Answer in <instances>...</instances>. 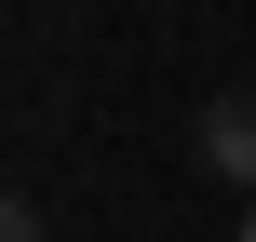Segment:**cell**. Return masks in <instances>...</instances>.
<instances>
[{
	"label": "cell",
	"mask_w": 256,
	"mask_h": 242,
	"mask_svg": "<svg viewBox=\"0 0 256 242\" xmlns=\"http://www.w3.org/2000/svg\"><path fill=\"white\" fill-rule=\"evenodd\" d=\"M202 162L243 175V202H256V94H202Z\"/></svg>",
	"instance_id": "obj_1"
},
{
	"label": "cell",
	"mask_w": 256,
	"mask_h": 242,
	"mask_svg": "<svg viewBox=\"0 0 256 242\" xmlns=\"http://www.w3.org/2000/svg\"><path fill=\"white\" fill-rule=\"evenodd\" d=\"M0 242H40V202H14V189H0Z\"/></svg>",
	"instance_id": "obj_2"
},
{
	"label": "cell",
	"mask_w": 256,
	"mask_h": 242,
	"mask_svg": "<svg viewBox=\"0 0 256 242\" xmlns=\"http://www.w3.org/2000/svg\"><path fill=\"white\" fill-rule=\"evenodd\" d=\"M243 242H256V202H243Z\"/></svg>",
	"instance_id": "obj_3"
}]
</instances>
